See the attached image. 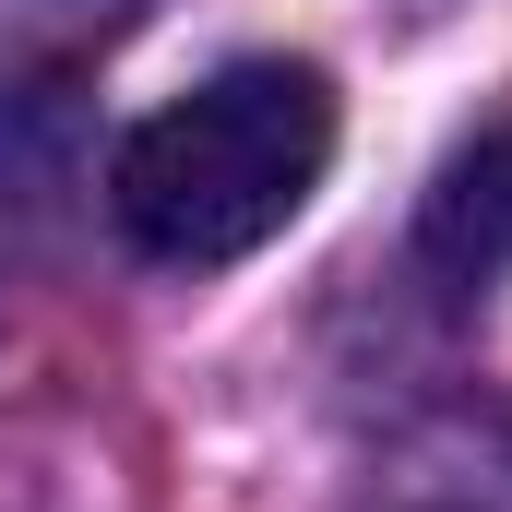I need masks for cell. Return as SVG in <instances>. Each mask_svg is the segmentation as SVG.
Segmentation results:
<instances>
[{"instance_id": "obj_2", "label": "cell", "mask_w": 512, "mask_h": 512, "mask_svg": "<svg viewBox=\"0 0 512 512\" xmlns=\"http://www.w3.org/2000/svg\"><path fill=\"white\" fill-rule=\"evenodd\" d=\"M417 262H429L441 286H501L512 274V108L477 120L441 155V179H429V203H417Z\"/></svg>"}, {"instance_id": "obj_1", "label": "cell", "mask_w": 512, "mask_h": 512, "mask_svg": "<svg viewBox=\"0 0 512 512\" xmlns=\"http://www.w3.org/2000/svg\"><path fill=\"white\" fill-rule=\"evenodd\" d=\"M334 167V84L310 60H227L108 155V215L143 262H251Z\"/></svg>"}]
</instances>
